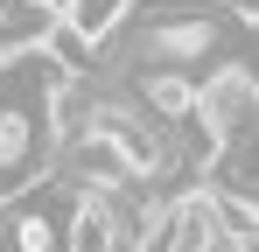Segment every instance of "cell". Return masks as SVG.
<instances>
[{
	"label": "cell",
	"instance_id": "1",
	"mask_svg": "<svg viewBox=\"0 0 259 252\" xmlns=\"http://www.w3.org/2000/svg\"><path fill=\"white\" fill-rule=\"evenodd\" d=\"M245 14L217 7V0H133L112 21V35L98 42V70H182V77H210L217 63H238Z\"/></svg>",
	"mask_w": 259,
	"mask_h": 252
},
{
	"label": "cell",
	"instance_id": "2",
	"mask_svg": "<svg viewBox=\"0 0 259 252\" xmlns=\"http://www.w3.org/2000/svg\"><path fill=\"white\" fill-rule=\"evenodd\" d=\"M196 119L217 133V147L224 140H238V133H252L259 126V84L245 63H217L210 77H196Z\"/></svg>",
	"mask_w": 259,
	"mask_h": 252
},
{
	"label": "cell",
	"instance_id": "3",
	"mask_svg": "<svg viewBox=\"0 0 259 252\" xmlns=\"http://www.w3.org/2000/svg\"><path fill=\"white\" fill-rule=\"evenodd\" d=\"M63 210L49 196V182H28V189L0 196V252H63Z\"/></svg>",
	"mask_w": 259,
	"mask_h": 252
},
{
	"label": "cell",
	"instance_id": "4",
	"mask_svg": "<svg viewBox=\"0 0 259 252\" xmlns=\"http://www.w3.org/2000/svg\"><path fill=\"white\" fill-rule=\"evenodd\" d=\"M56 21L63 14L42 7V0H0V56H42Z\"/></svg>",
	"mask_w": 259,
	"mask_h": 252
},
{
	"label": "cell",
	"instance_id": "5",
	"mask_svg": "<svg viewBox=\"0 0 259 252\" xmlns=\"http://www.w3.org/2000/svg\"><path fill=\"white\" fill-rule=\"evenodd\" d=\"M126 7H133V0H63V21H70V28H77V35L98 49V42L112 35V21H119Z\"/></svg>",
	"mask_w": 259,
	"mask_h": 252
},
{
	"label": "cell",
	"instance_id": "6",
	"mask_svg": "<svg viewBox=\"0 0 259 252\" xmlns=\"http://www.w3.org/2000/svg\"><path fill=\"white\" fill-rule=\"evenodd\" d=\"M42 7H56V14H63V0H42Z\"/></svg>",
	"mask_w": 259,
	"mask_h": 252
}]
</instances>
